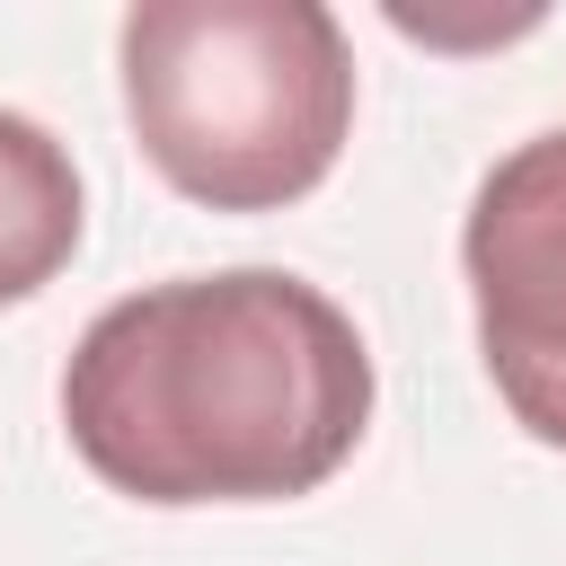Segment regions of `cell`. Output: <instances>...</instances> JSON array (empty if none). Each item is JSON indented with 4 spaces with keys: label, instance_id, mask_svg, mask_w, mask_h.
I'll return each instance as SVG.
<instances>
[{
    "label": "cell",
    "instance_id": "obj_3",
    "mask_svg": "<svg viewBox=\"0 0 566 566\" xmlns=\"http://www.w3.org/2000/svg\"><path fill=\"white\" fill-rule=\"evenodd\" d=\"M478 354L531 442L566 451V124L513 142L460 230Z\"/></svg>",
    "mask_w": 566,
    "mask_h": 566
},
{
    "label": "cell",
    "instance_id": "obj_2",
    "mask_svg": "<svg viewBox=\"0 0 566 566\" xmlns=\"http://www.w3.org/2000/svg\"><path fill=\"white\" fill-rule=\"evenodd\" d=\"M115 53L142 159L212 212L301 203L354 133V44L318 0H142Z\"/></svg>",
    "mask_w": 566,
    "mask_h": 566
},
{
    "label": "cell",
    "instance_id": "obj_1",
    "mask_svg": "<svg viewBox=\"0 0 566 566\" xmlns=\"http://www.w3.org/2000/svg\"><path fill=\"white\" fill-rule=\"evenodd\" d=\"M71 451L133 504H283L371 424L363 327L283 265L106 301L62 363Z\"/></svg>",
    "mask_w": 566,
    "mask_h": 566
},
{
    "label": "cell",
    "instance_id": "obj_4",
    "mask_svg": "<svg viewBox=\"0 0 566 566\" xmlns=\"http://www.w3.org/2000/svg\"><path fill=\"white\" fill-rule=\"evenodd\" d=\"M71 248H80V168L35 115L0 106V301L44 292L71 265Z\"/></svg>",
    "mask_w": 566,
    "mask_h": 566
}]
</instances>
